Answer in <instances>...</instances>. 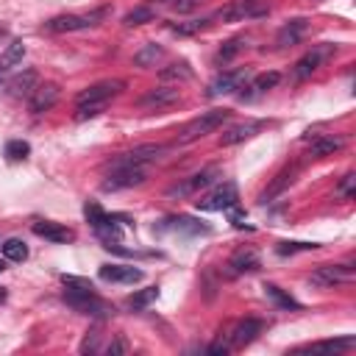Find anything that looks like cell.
Returning a JSON list of instances; mask_svg holds the SVG:
<instances>
[{"mask_svg":"<svg viewBox=\"0 0 356 356\" xmlns=\"http://www.w3.org/2000/svg\"><path fill=\"white\" fill-rule=\"evenodd\" d=\"M225 120H228V111H225V108H211V111L195 117V120L178 134V145H189V142H195V139H200V136H206V134H214Z\"/></svg>","mask_w":356,"mask_h":356,"instance_id":"obj_2","label":"cell"},{"mask_svg":"<svg viewBox=\"0 0 356 356\" xmlns=\"http://www.w3.org/2000/svg\"><path fill=\"white\" fill-rule=\"evenodd\" d=\"M353 275H356L353 264H320L309 275V284L312 286H320V289H328V286H337L342 281H350Z\"/></svg>","mask_w":356,"mask_h":356,"instance_id":"obj_8","label":"cell"},{"mask_svg":"<svg viewBox=\"0 0 356 356\" xmlns=\"http://www.w3.org/2000/svg\"><path fill=\"white\" fill-rule=\"evenodd\" d=\"M31 228H33V234H36V236L50 239V242H58V245H67V242H72V239H75V231H72V228H67V225H61V222L36 220Z\"/></svg>","mask_w":356,"mask_h":356,"instance_id":"obj_17","label":"cell"},{"mask_svg":"<svg viewBox=\"0 0 356 356\" xmlns=\"http://www.w3.org/2000/svg\"><path fill=\"white\" fill-rule=\"evenodd\" d=\"M261 128H264V122H261V120H248V122L231 125V128L220 136V145H222V147H228V145H239V142H245V139L256 136Z\"/></svg>","mask_w":356,"mask_h":356,"instance_id":"obj_19","label":"cell"},{"mask_svg":"<svg viewBox=\"0 0 356 356\" xmlns=\"http://www.w3.org/2000/svg\"><path fill=\"white\" fill-rule=\"evenodd\" d=\"M156 231H172V234H186V236H200V234H211V228L195 217H167L161 225H156Z\"/></svg>","mask_w":356,"mask_h":356,"instance_id":"obj_15","label":"cell"},{"mask_svg":"<svg viewBox=\"0 0 356 356\" xmlns=\"http://www.w3.org/2000/svg\"><path fill=\"white\" fill-rule=\"evenodd\" d=\"M58 95H61L58 83H53V81H47V83H36V89H33L31 97H28V106H31L33 114H44V111H50V108L56 106Z\"/></svg>","mask_w":356,"mask_h":356,"instance_id":"obj_14","label":"cell"},{"mask_svg":"<svg viewBox=\"0 0 356 356\" xmlns=\"http://www.w3.org/2000/svg\"><path fill=\"white\" fill-rule=\"evenodd\" d=\"M261 328H264V323L256 320V317H245V320H239V323L231 328V334H228L231 348H245V345H250V342L261 334Z\"/></svg>","mask_w":356,"mask_h":356,"instance_id":"obj_16","label":"cell"},{"mask_svg":"<svg viewBox=\"0 0 356 356\" xmlns=\"http://www.w3.org/2000/svg\"><path fill=\"white\" fill-rule=\"evenodd\" d=\"M228 350H231V339H222V337L209 345V353L211 356H220V353H228Z\"/></svg>","mask_w":356,"mask_h":356,"instance_id":"obj_45","label":"cell"},{"mask_svg":"<svg viewBox=\"0 0 356 356\" xmlns=\"http://www.w3.org/2000/svg\"><path fill=\"white\" fill-rule=\"evenodd\" d=\"M61 284L67 289H78V292H92V281L89 278H81V275H61Z\"/></svg>","mask_w":356,"mask_h":356,"instance_id":"obj_42","label":"cell"},{"mask_svg":"<svg viewBox=\"0 0 356 356\" xmlns=\"http://www.w3.org/2000/svg\"><path fill=\"white\" fill-rule=\"evenodd\" d=\"M108 17V8H95L89 14H61V17H53L44 22V31L50 33H70V31H86V28H95L100 25L103 19Z\"/></svg>","mask_w":356,"mask_h":356,"instance_id":"obj_1","label":"cell"},{"mask_svg":"<svg viewBox=\"0 0 356 356\" xmlns=\"http://www.w3.org/2000/svg\"><path fill=\"white\" fill-rule=\"evenodd\" d=\"M122 89H125V81H122V78L97 81V83L86 86L83 92H78V97H75V106H78V103H95V100H111V97H117Z\"/></svg>","mask_w":356,"mask_h":356,"instance_id":"obj_11","label":"cell"},{"mask_svg":"<svg viewBox=\"0 0 356 356\" xmlns=\"http://www.w3.org/2000/svg\"><path fill=\"white\" fill-rule=\"evenodd\" d=\"M103 353H108V356H120V353H128V342L122 339V337H114L106 348H103Z\"/></svg>","mask_w":356,"mask_h":356,"instance_id":"obj_43","label":"cell"},{"mask_svg":"<svg viewBox=\"0 0 356 356\" xmlns=\"http://www.w3.org/2000/svg\"><path fill=\"white\" fill-rule=\"evenodd\" d=\"M295 172H298V167H284L273 181H270V186L267 189H261V195H259V203L261 206H267L273 197H278V195H284V189L295 181Z\"/></svg>","mask_w":356,"mask_h":356,"instance_id":"obj_22","label":"cell"},{"mask_svg":"<svg viewBox=\"0 0 356 356\" xmlns=\"http://www.w3.org/2000/svg\"><path fill=\"white\" fill-rule=\"evenodd\" d=\"M28 153H31V145H28L25 139H11V142H6V159H8V161H25Z\"/></svg>","mask_w":356,"mask_h":356,"instance_id":"obj_38","label":"cell"},{"mask_svg":"<svg viewBox=\"0 0 356 356\" xmlns=\"http://www.w3.org/2000/svg\"><path fill=\"white\" fill-rule=\"evenodd\" d=\"M36 83H39V72L36 70H22L19 75H14L8 83H6V89H8V95L11 97H31V92L36 89Z\"/></svg>","mask_w":356,"mask_h":356,"instance_id":"obj_21","label":"cell"},{"mask_svg":"<svg viewBox=\"0 0 356 356\" xmlns=\"http://www.w3.org/2000/svg\"><path fill=\"white\" fill-rule=\"evenodd\" d=\"M261 267V259L253 248H239L231 259H228V273L231 275H239V273H253Z\"/></svg>","mask_w":356,"mask_h":356,"instance_id":"obj_20","label":"cell"},{"mask_svg":"<svg viewBox=\"0 0 356 356\" xmlns=\"http://www.w3.org/2000/svg\"><path fill=\"white\" fill-rule=\"evenodd\" d=\"M217 175H220V167H206V170H200V172H195V175H189L186 181H181V184H175V186H170L167 189V197H189V195H195V192H200V189H206V186H211L214 181H217Z\"/></svg>","mask_w":356,"mask_h":356,"instance_id":"obj_7","label":"cell"},{"mask_svg":"<svg viewBox=\"0 0 356 356\" xmlns=\"http://www.w3.org/2000/svg\"><path fill=\"white\" fill-rule=\"evenodd\" d=\"M353 345H356V337H337V339H323V342L298 348V353H339V350H348Z\"/></svg>","mask_w":356,"mask_h":356,"instance_id":"obj_24","label":"cell"},{"mask_svg":"<svg viewBox=\"0 0 356 356\" xmlns=\"http://www.w3.org/2000/svg\"><path fill=\"white\" fill-rule=\"evenodd\" d=\"M64 300H67L75 312L89 314V317H108V314H114V306H111V303H106V300H100V298L95 295V289H92V292L64 289Z\"/></svg>","mask_w":356,"mask_h":356,"instance_id":"obj_4","label":"cell"},{"mask_svg":"<svg viewBox=\"0 0 356 356\" xmlns=\"http://www.w3.org/2000/svg\"><path fill=\"white\" fill-rule=\"evenodd\" d=\"M164 153H167V147H164V145H136V147L125 150L122 156H117L108 167H145V164H150V161L161 159Z\"/></svg>","mask_w":356,"mask_h":356,"instance_id":"obj_6","label":"cell"},{"mask_svg":"<svg viewBox=\"0 0 356 356\" xmlns=\"http://www.w3.org/2000/svg\"><path fill=\"white\" fill-rule=\"evenodd\" d=\"M3 256L8 261H25L28 259V245L22 239H6L3 242Z\"/></svg>","mask_w":356,"mask_h":356,"instance_id":"obj_36","label":"cell"},{"mask_svg":"<svg viewBox=\"0 0 356 356\" xmlns=\"http://www.w3.org/2000/svg\"><path fill=\"white\" fill-rule=\"evenodd\" d=\"M261 289H264V295H267L278 309H286V312H289V309H300V303H298L289 292H284L281 286H275V284H264Z\"/></svg>","mask_w":356,"mask_h":356,"instance_id":"obj_27","label":"cell"},{"mask_svg":"<svg viewBox=\"0 0 356 356\" xmlns=\"http://www.w3.org/2000/svg\"><path fill=\"white\" fill-rule=\"evenodd\" d=\"M159 78H161V81H189V78H192V67H189L186 61H175V64L164 67V70L159 72Z\"/></svg>","mask_w":356,"mask_h":356,"instance_id":"obj_32","label":"cell"},{"mask_svg":"<svg viewBox=\"0 0 356 356\" xmlns=\"http://www.w3.org/2000/svg\"><path fill=\"white\" fill-rule=\"evenodd\" d=\"M22 56H25V44H22V42H11V44L0 53V78H3L14 64H19Z\"/></svg>","mask_w":356,"mask_h":356,"instance_id":"obj_28","label":"cell"},{"mask_svg":"<svg viewBox=\"0 0 356 356\" xmlns=\"http://www.w3.org/2000/svg\"><path fill=\"white\" fill-rule=\"evenodd\" d=\"M145 178H147L145 167H111V172L100 184V189L103 192H120V189H131V186L145 184Z\"/></svg>","mask_w":356,"mask_h":356,"instance_id":"obj_5","label":"cell"},{"mask_svg":"<svg viewBox=\"0 0 356 356\" xmlns=\"http://www.w3.org/2000/svg\"><path fill=\"white\" fill-rule=\"evenodd\" d=\"M3 270H6V264H3V261H0V273H3Z\"/></svg>","mask_w":356,"mask_h":356,"instance_id":"obj_47","label":"cell"},{"mask_svg":"<svg viewBox=\"0 0 356 356\" xmlns=\"http://www.w3.org/2000/svg\"><path fill=\"white\" fill-rule=\"evenodd\" d=\"M161 56H164V47H161V44H156V42H147L142 50H136V53H134V64H136V67H153Z\"/></svg>","mask_w":356,"mask_h":356,"instance_id":"obj_29","label":"cell"},{"mask_svg":"<svg viewBox=\"0 0 356 356\" xmlns=\"http://www.w3.org/2000/svg\"><path fill=\"white\" fill-rule=\"evenodd\" d=\"M83 217L89 220V225H92V228H97V225L106 220V211H103L95 200H86V203H83Z\"/></svg>","mask_w":356,"mask_h":356,"instance_id":"obj_40","label":"cell"},{"mask_svg":"<svg viewBox=\"0 0 356 356\" xmlns=\"http://www.w3.org/2000/svg\"><path fill=\"white\" fill-rule=\"evenodd\" d=\"M209 22H211V19H189V22H172V25H170V31H172V33H178V36H192V33H200V31H206V28H209Z\"/></svg>","mask_w":356,"mask_h":356,"instance_id":"obj_37","label":"cell"},{"mask_svg":"<svg viewBox=\"0 0 356 356\" xmlns=\"http://www.w3.org/2000/svg\"><path fill=\"white\" fill-rule=\"evenodd\" d=\"M342 145H345V136H325V134H317V136L312 139V156H314V159H325V156L337 153Z\"/></svg>","mask_w":356,"mask_h":356,"instance_id":"obj_26","label":"cell"},{"mask_svg":"<svg viewBox=\"0 0 356 356\" xmlns=\"http://www.w3.org/2000/svg\"><path fill=\"white\" fill-rule=\"evenodd\" d=\"M100 325H95L92 331H86V337H83V342H81V353H97L100 350Z\"/></svg>","mask_w":356,"mask_h":356,"instance_id":"obj_41","label":"cell"},{"mask_svg":"<svg viewBox=\"0 0 356 356\" xmlns=\"http://www.w3.org/2000/svg\"><path fill=\"white\" fill-rule=\"evenodd\" d=\"M306 33V19L298 17V19H289L286 25H281V31L275 33V47H295Z\"/></svg>","mask_w":356,"mask_h":356,"instance_id":"obj_23","label":"cell"},{"mask_svg":"<svg viewBox=\"0 0 356 356\" xmlns=\"http://www.w3.org/2000/svg\"><path fill=\"white\" fill-rule=\"evenodd\" d=\"M178 100H181L178 86H156V89H150L147 95H142L136 106L145 108V111H161V108L175 106Z\"/></svg>","mask_w":356,"mask_h":356,"instance_id":"obj_12","label":"cell"},{"mask_svg":"<svg viewBox=\"0 0 356 356\" xmlns=\"http://www.w3.org/2000/svg\"><path fill=\"white\" fill-rule=\"evenodd\" d=\"M267 14V6L261 0H234L231 6L220 8L214 14V19H222V22H242V19H253V17H264Z\"/></svg>","mask_w":356,"mask_h":356,"instance_id":"obj_9","label":"cell"},{"mask_svg":"<svg viewBox=\"0 0 356 356\" xmlns=\"http://www.w3.org/2000/svg\"><path fill=\"white\" fill-rule=\"evenodd\" d=\"M236 203H239V189L234 181H225V184L214 186L209 195H203L200 200H195V209L197 211H225Z\"/></svg>","mask_w":356,"mask_h":356,"instance_id":"obj_3","label":"cell"},{"mask_svg":"<svg viewBox=\"0 0 356 356\" xmlns=\"http://www.w3.org/2000/svg\"><path fill=\"white\" fill-rule=\"evenodd\" d=\"M245 47V36H234V39H228V42H222V47L217 50V56H214V61L217 64H228L239 50Z\"/></svg>","mask_w":356,"mask_h":356,"instance_id":"obj_31","label":"cell"},{"mask_svg":"<svg viewBox=\"0 0 356 356\" xmlns=\"http://www.w3.org/2000/svg\"><path fill=\"white\" fill-rule=\"evenodd\" d=\"M245 78H248V70H245V67H239V70H228V72H220V75L209 83L206 95H209V97L231 95L234 89H242V81H245Z\"/></svg>","mask_w":356,"mask_h":356,"instance_id":"obj_13","label":"cell"},{"mask_svg":"<svg viewBox=\"0 0 356 356\" xmlns=\"http://www.w3.org/2000/svg\"><path fill=\"white\" fill-rule=\"evenodd\" d=\"M278 81H281V75H278L275 70L261 72V75H256V78L248 83V89H245V92H239V97H242V100H253L256 95H264L267 89H273Z\"/></svg>","mask_w":356,"mask_h":356,"instance_id":"obj_25","label":"cell"},{"mask_svg":"<svg viewBox=\"0 0 356 356\" xmlns=\"http://www.w3.org/2000/svg\"><path fill=\"white\" fill-rule=\"evenodd\" d=\"M225 211H228V220H231L234 228H250V225H245V214L239 211V203L231 206V209H225Z\"/></svg>","mask_w":356,"mask_h":356,"instance_id":"obj_44","label":"cell"},{"mask_svg":"<svg viewBox=\"0 0 356 356\" xmlns=\"http://www.w3.org/2000/svg\"><path fill=\"white\" fill-rule=\"evenodd\" d=\"M153 19H156V8L153 6H136L122 17V25L134 28V25H145V22H153Z\"/></svg>","mask_w":356,"mask_h":356,"instance_id":"obj_30","label":"cell"},{"mask_svg":"<svg viewBox=\"0 0 356 356\" xmlns=\"http://www.w3.org/2000/svg\"><path fill=\"white\" fill-rule=\"evenodd\" d=\"M97 275L103 281H111V284H136V281H142V270L131 267V264H103Z\"/></svg>","mask_w":356,"mask_h":356,"instance_id":"obj_18","label":"cell"},{"mask_svg":"<svg viewBox=\"0 0 356 356\" xmlns=\"http://www.w3.org/2000/svg\"><path fill=\"white\" fill-rule=\"evenodd\" d=\"M356 195V172H345L339 178V184L334 186V197L337 200H350Z\"/></svg>","mask_w":356,"mask_h":356,"instance_id":"obj_35","label":"cell"},{"mask_svg":"<svg viewBox=\"0 0 356 356\" xmlns=\"http://www.w3.org/2000/svg\"><path fill=\"white\" fill-rule=\"evenodd\" d=\"M3 298H6V289H3V286H0V300H3Z\"/></svg>","mask_w":356,"mask_h":356,"instance_id":"obj_46","label":"cell"},{"mask_svg":"<svg viewBox=\"0 0 356 356\" xmlns=\"http://www.w3.org/2000/svg\"><path fill=\"white\" fill-rule=\"evenodd\" d=\"M317 248H320L317 242H278V245H275V253H278V256H292V253L317 250Z\"/></svg>","mask_w":356,"mask_h":356,"instance_id":"obj_39","label":"cell"},{"mask_svg":"<svg viewBox=\"0 0 356 356\" xmlns=\"http://www.w3.org/2000/svg\"><path fill=\"white\" fill-rule=\"evenodd\" d=\"M108 103H111V100H95V103H78V106H75V120H78V122H83V120H92V117H97V114H103V111L108 108Z\"/></svg>","mask_w":356,"mask_h":356,"instance_id":"obj_33","label":"cell"},{"mask_svg":"<svg viewBox=\"0 0 356 356\" xmlns=\"http://www.w3.org/2000/svg\"><path fill=\"white\" fill-rule=\"evenodd\" d=\"M159 298V286H147V289H139L136 295H131L128 298V309H134V312H139V309H147L153 300Z\"/></svg>","mask_w":356,"mask_h":356,"instance_id":"obj_34","label":"cell"},{"mask_svg":"<svg viewBox=\"0 0 356 356\" xmlns=\"http://www.w3.org/2000/svg\"><path fill=\"white\" fill-rule=\"evenodd\" d=\"M331 56H334V44H317V47H312L309 53H303V56L295 61L292 75H295L298 81H306V78L314 75V72L320 70V64H323L325 58H331Z\"/></svg>","mask_w":356,"mask_h":356,"instance_id":"obj_10","label":"cell"}]
</instances>
